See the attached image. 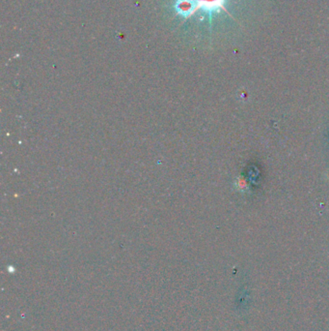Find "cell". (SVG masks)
Segmentation results:
<instances>
[{
	"instance_id": "1",
	"label": "cell",
	"mask_w": 329,
	"mask_h": 331,
	"mask_svg": "<svg viewBox=\"0 0 329 331\" xmlns=\"http://www.w3.org/2000/svg\"><path fill=\"white\" fill-rule=\"evenodd\" d=\"M195 6V12L202 10L212 16L213 13L225 9V3L227 0H191Z\"/></svg>"
}]
</instances>
